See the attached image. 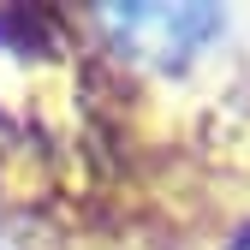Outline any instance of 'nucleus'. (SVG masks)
I'll return each mask as SVG.
<instances>
[{
	"label": "nucleus",
	"mask_w": 250,
	"mask_h": 250,
	"mask_svg": "<svg viewBox=\"0 0 250 250\" xmlns=\"http://www.w3.org/2000/svg\"><path fill=\"white\" fill-rule=\"evenodd\" d=\"M102 24L119 36V48L155 60V66L191 60L227 30V18L214 6H102Z\"/></svg>",
	"instance_id": "obj_1"
}]
</instances>
